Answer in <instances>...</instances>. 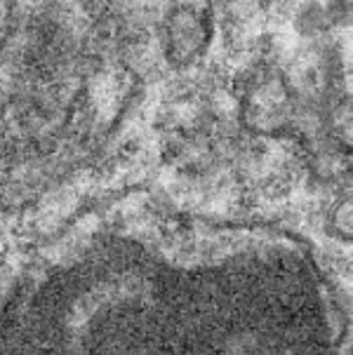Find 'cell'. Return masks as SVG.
Returning a JSON list of instances; mask_svg holds the SVG:
<instances>
[{
	"mask_svg": "<svg viewBox=\"0 0 353 355\" xmlns=\"http://www.w3.org/2000/svg\"><path fill=\"white\" fill-rule=\"evenodd\" d=\"M139 0H0V193L45 186L118 137L146 83Z\"/></svg>",
	"mask_w": 353,
	"mask_h": 355,
	"instance_id": "1",
	"label": "cell"
}]
</instances>
